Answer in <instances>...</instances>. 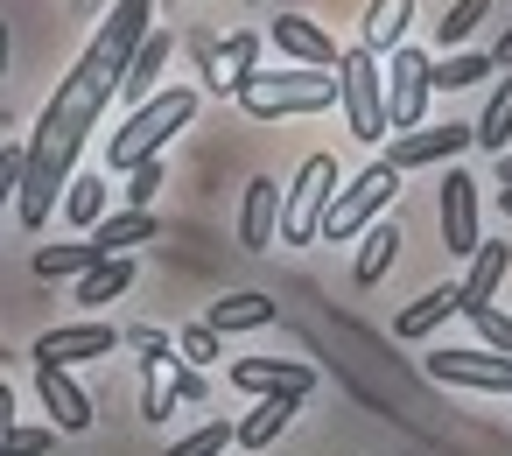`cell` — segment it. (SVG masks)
<instances>
[{"mask_svg":"<svg viewBox=\"0 0 512 456\" xmlns=\"http://www.w3.org/2000/svg\"><path fill=\"white\" fill-rule=\"evenodd\" d=\"M113 92H120V78H113V71H99L92 57H78V64H71V78L57 85V99L43 106L36 134L22 141V148H29V169H22V197H15V211H22V225H29V232H43V225H50L57 190H71L78 148H85V134L99 127V113L113 106Z\"/></svg>","mask_w":512,"mask_h":456,"instance_id":"obj_1","label":"cell"},{"mask_svg":"<svg viewBox=\"0 0 512 456\" xmlns=\"http://www.w3.org/2000/svg\"><path fill=\"white\" fill-rule=\"evenodd\" d=\"M197 120V92H183V85H169V92H155L148 106H134L127 113V127L106 141V155H113V169L120 176H134V169H148V162H162V148H169V134H183Z\"/></svg>","mask_w":512,"mask_h":456,"instance_id":"obj_2","label":"cell"},{"mask_svg":"<svg viewBox=\"0 0 512 456\" xmlns=\"http://www.w3.org/2000/svg\"><path fill=\"white\" fill-rule=\"evenodd\" d=\"M337 106V71H253L239 92L246 120H302Z\"/></svg>","mask_w":512,"mask_h":456,"instance_id":"obj_3","label":"cell"},{"mask_svg":"<svg viewBox=\"0 0 512 456\" xmlns=\"http://www.w3.org/2000/svg\"><path fill=\"white\" fill-rule=\"evenodd\" d=\"M400 197V176L386 169V162H372V169H358L337 197H330V211H323V225H316V239H330V246H351V239H365L379 218H386V204Z\"/></svg>","mask_w":512,"mask_h":456,"instance_id":"obj_4","label":"cell"},{"mask_svg":"<svg viewBox=\"0 0 512 456\" xmlns=\"http://www.w3.org/2000/svg\"><path fill=\"white\" fill-rule=\"evenodd\" d=\"M337 106H344V127L358 141H386V78H379V57L337 50Z\"/></svg>","mask_w":512,"mask_h":456,"instance_id":"obj_5","label":"cell"},{"mask_svg":"<svg viewBox=\"0 0 512 456\" xmlns=\"http://www.w3.org/2000/svg\"><path fill=\"white\" fill-rule=\"evenodd\" d=\"M330 197H337V162L330 155H302V169H295V183L281 197V246H309L323 211H330Z\"/></svg>","mask_w":512,"mask_h":456,"instance_id":"obj_6","label":"cell"},{"mask_svg":"<svg viewBox=\"0 0 512 456\" xmlns=\"http://www.w3.org/2000/svg\"><path fill=\"white\" fill-rule=\"evenodd\" d=\"M428 379L435 386H470V393H512V358L442 344V351H428Z\"/></svg>","mask_w":512,"mask_h":456,"instance_id":"obj_7","label":"cell"},{"mask_svg":"<svg viewBox=\"0 0 512 456\" xmlns=\"http://www.w3.org/2000/svg\"><path fill=\"white\" fill-rule=\"evenodd\" d=\"M470 148V127L463 120H442V127H414V134H393V148L379 155L393 176H407V169H428V162H456Z\"/></svg>","mask_w":512,"mask_h":456,"instance_id":"obj_8","label":"cell"},{"mask_svg":"<svg viewBox=\"0 0 512 456\" xmlns=\"http://www.w3.org/2000/svg\"><path fill=\"white\" fill-rule=\"evenodd\" d=\"M428 106V57L421 50H393V78H386V134H414Z\"/></svg>","mask_w":512,"mask_h":456,"instance_id":"obj_9","label":"cell"},{"mask_svg":"<svg viewBox=\"0 0 512 456\" xmlns=\"http://www.w3.org/2000/svg\"><path fill=\"white\" fill-rule=\"evenodd\" d=\"M113 351H120L113 323H57L36 337V365H57V372H71L78 358H113Z\"/></svg>","mask_w":512,"mask_h":456,"instance_id":"obj_10","label":"cell"},{"mask_svg":"<svg viewBox=\"0 0 512 456\" xmlns=\"http://www.w3.org/2000/svg\"><path fill=\"white\" fill-rule=\"evenodd\" d=\"M232 386H246V393H260V400H309L316 393V365H302V358H239L232 365Z\"/></svg>","mask_w":512,"mask_h":456,"instance_id":"obj_11","label":"cell"},{"mask_svg":"<svg viewBox=\"0 0 512 456\" xmlns=\"http://www.w3.org/2000/svg\"><path fill=\"white\" fill-rule=\"evenodd\" d=\"M442 246H449V260H470L484 246L477 239V176H463V169L442 176Z\"/></svg>","mask_w":512,"mask_h":456,"instance_id":"obj_12","label":"cell"},{"mask_svg":"<svg viewBox=\"0 0 512 456\" xmlns=\"http://www.w3.org/2000/svg\"><path fill=\"white\" fill-rule=\"evenodd\" d=\"M281 239V183L274 176H253L246 197H239V246L246 253H267Z\"/></svg>","mask_w":512,"mask_h":456,"instance_id":"obj_13","label":"cell"},{"mask_svg":"<svg viewBox=\"0 0 512 456\" xmlns=\"http://www.w3.org/2000/svg\"><path fill=\"white\" fill-rule=\"evenodd\" d=\"M505 267H512V246H505V239H484V246L470 253V274L456 281V316L491 309V295L505 288Z\"/></svg>","mask_w":512,"mask_h":456,"instance_id":"obj_14","label":"cell"},{"mask_svg":"<svg viewBox=\"0 0 512 456\" xmlns=\"http://www.w3.org/2000/svg\"><path fill=\"white\" fill-rule=\"evenodd\" d=\"M36 393H43V407H50V421H57L64 435H85V428H92V393H85L71 372L36 365Z\"/></svg>","mask_w":512,"mask_h":456,"instance_id":"obj_15","label":"cell"},{"mask_svg":"<svg viewBox=\"0 0 512 456\" xmlns=\"http://www.w3.org/2000/svg\"><path fill=\"white\" fill-rule=\"evenodd\" d=\"M274 43H281V57H295V71H337V43L309 15H281L274 22Z\"/></svg>","mask_w":512,"mask_h":456,"instance_id":"obj_16","label":"cell"},{"mask_svg":"<svg viewBox=\"0 0 512 456\" xmlns=\"http://www.w3.org/2000/svg\"><path fill=\"white\" fill-rule=\"evenodd\" d=\"M169 57H176V36H169V29H148V43L134 50V64H127V78H120V99L148 106V99L162 92V71H169Z\"/></svg>","mask_w":512,"mask_h":456,"instance_id":"obj_17","label":"cell"},{"mask_svg":"<svg viewBox=\"0 0 512 456\" xmlns=\"http://www.w3.org/2000/svg\"><path fill=\"white\" fill-rule=\"evenodd\" d=\"M260 71V29H232L225 50H218V71H211V92H246V78Z\"/></svg>","mask_w":512,"mask_h":456,"instance_id":"obj_18","label":"cell"},{"mask_svg":"<svg viewBox=\"0 0 512 456\" xmlns=\"http://www.w3.org/2000/svg\"><path fill=\"white\" fill-rule=\"evenodd\" d=\"M162 225H155V211H106L99 225H92V246L106 253V260H127V246H148Z\"/></svg>","mask_w":512,"mask_h":456,"instance_id":"obj_19","label":"cell"},{"mask_svg":"<svg viewBox=\"0 0 512 456\" xmlns=\"http://www.w3.org/2000/svg\"><path fill=\"white\" fill-rule=\"evenodd\" d=\"M400 246H407L400 218H379V225L358 239V267H351V274H358V288H379V281H386V267L400 260Z\"/></svg>","mask_w":512,"mask_h":456,"instance_id":"obj_20","label":"cell"},{"mask_svg":"<svg viewBox=\"0 0 512 456\" xmlns=\"http://www.w3.org/2000/svg\"><path fill=\"white\" fill-rule=\"evenodd\" d=\"M407 22H414V0H372L365 8V57H386V50H407Z\"/></svg>","mask_w":512,"mask_h":456,"instance_id":"obj_21","label":"cell"},{"mask_svg":"<svg viewBox=\"0 0 512 456\" xmlns=\"http://www.w3.org/2000/svg\"><path fill=\"white\" fill-rule=\"evenodd\" d=\"M204 323H211L218 337H232V330H267V323H274V302L246 288V295H225V302H211V316H204Z\"/></svg>","mask_w":512,"mask_h":456,"instance_id":"obj_22","label":"cell"},{"mask_svg":"<svg viewBox=\"0 0 512 456\" xmlns=\"http://www.w3.org/2000/svg\"><path fill=\"white\" fill-rule=\"evenodd\" d=\"M442 316H456V281H449V288H428L421 302H407V309L393 316V337H428Z\"/></svg>","mask_w":512,"mask_h":456,"instance_id":"obj_23","label":"cell"},{"mask_svg":"<svg viewBox=\"0 0 512 456\" xmlns=\"http://www.w3.org/2000/svg\"><path fill=\"white\" fill-rule=\"evenodd\" d=\"M295 414H302V400H288V393H281V400H260V407H253V414H246L232 435H239L246 449H267V442H274V435H281Z\"/></svg>","mask_w":512,"mask_h":456,"instance_id":"obj_24","label":"cell"},{"mask_svg":"<svg viewBox=\"0 0 512 456\" xmlns=\"http://www.w3.org/2000/svg\"><path fill=\"white\" fill-rule=\"evenodd\" d=\"M484 78H491V57H477V50H456V57L428 64V92H463V85H484Z\"/></svg>","mask_w":512,"mask_h":456,"instance_id":"obj_25","label":"cell"},{"mask_svg":"<svg viewBox=\"0 0 512 456\" xmlns=\"http://www.w3.org/2000/svg\"><path fill=\"white\" fill-rule=\"evenodd\" d=\"M92 267H106V253H99L92 239H85V246H43V253H36V274H43V281H64V274L85 281Z\"/></svg>","mask_w":512,"mask_h":456,"instance_id":"obj_26","label":"cell"},{"mask_svg":"<svg viewBox=\"0 0 512 456\" xmlns=\"http://www.w3.org/2000/svg\"><path fill=\"white\" fill-rule=\"evenodd\" d=\"M470 141H477V148H491V155H505V141H512V78L484 99V120L470 127Z\"/></svg>","mask_w":512,"mask_h":456,"instance_id":"obj_27","label":"cell"},{"mask_svg":"<svg viewBox=\"0 0 512 456\" xmlns=\"http://www.w3.org/2000/svg\"><path fill=\"white\" fill-rule=\"evenodd\" d=\"M127 288H134V260H106V267H92V274L78 281V302L99 309V302H113V295H127Z\"/></svg>","mask_w":512,"mask_h":456,"instance_id":"obj_28","label":"cell"},{"mask_svg":"<svg viewBox=\"0 0 512 456\" xmlns=\"http://www.w3.org/2000/svg\"><path fill=\"white\" fill-rule=\"evenodd\" d=\"M64 218L92 232V225L106 218V183H99V176H71V190H64Z\"/></svg>","mask_w":512,"mask_h":456,"instance_id":"obj_29","label":"cell"},{"mask_svg":"<svg viewBox=\"0 0 512 456\" xmlns=\"http://www.w3.org/2000/svg\"><path fill=\"white\" fill-rule=\"evenodd\" d=\"M484 15H491V0H456V8H449V15H442V22H435V43H442V57H449V50H456V43H470V36H477V22H484Z\"/></svg>","mask_w":512,"mask_h":456,"instance_id":"obj_30","label":"cell"},{"mask_svg":"<svg viewBox=\"0 0 512 456\" xmlns=\"http://www.w3.org/2000/svg\"><path fill=\"white\" fill-rule=\"evenodd\" d=\"M169 372H176V365H141V379H148V386H141V414H148V421H169V407H176Z\"/></svg>","mask_w":512,"mask_h":456,"instance_id":"obj_31","label":"cell"},{"mask_svg":"<svg viewBox=\"0 0 512 456\" xmlns=\"http://www.w3.org/2000/svg\"><path fill=\"white\" fill-rule=\"evenodd\" d=\"M120 344H127V351H141V365H176V344H169L162 330H148V323L120 330Z\"/></svg>","mask_w":512,"mask_h":456,"instance_id":"obj_32","label":"cell"},{"mask_svg":"<svg viewBox=\"0 0 512 456\" xmlns=\"http://www.w3.org/2000/svg\"><path fill=\"white\" fill-rule=\"evenodd\" d=\"M225 442H232V428H225V421H204V428H190L183 442H169V456H225Z\"/></svg>","mask_w":512,"mask_h":456,"instance_id":"obj_33","label":"cell"},{"mask_svg":"<svg viewBox=\"0 0 512 456\" xmlns=\"http://www.w3.org/2000/svg\"><path fill=\"white\" fill-rule=\"evenodd\" d=\"M218 344H225V337H218L211 323H190V330L176 337V358H183V365H211V358H218Z\"/></svg>","mask_w":512,"mask_h":456,"instance_id":"obj_34","label":"cell"},{"mask_svg":"<svg viewBox=\"0 0 512 456\" xmlns=\"http://www.w3.org/2000/svg\"><path fill=\"white\" fill-rule=\"evenodd\" d=\"M470 323H477V337H484V344H491L498 358H512V316H505L498 302H491V309H477Z\"/></svg>","mask_w":512,"mask_h":456,"instance_id":"obj_35","label":"cell"},{"mask_svg":"<svg viewBox=\"0 0 512 456\" xmlns=\"http://www.w3.org/2000/svg\"><path fill=\"white\" fill-rule=\"evenodd\" d=\"M162 176H169L162 162L134 169V176H127V211H155V190H162Z\"/></svg>","mask_w":512,"mask_h":456,"instance_id":"obj_36","label":"cell"},{"mask_svg":"<svg viewBox=\"0 0 512 456\" xmlns=\"http://www.w3.org/2000/svg\"><path fill=\"white\" fill-rule=\"evenodd\" d=\"M57 442V428H8L0 435V456H43Z\"/></svg>","mask_w":512,"mask_h":456,"instance_id":"obj_37","label":"cell"},{"mask_svg":"<svg viewBox=\"0 0 512 456\" xmlns=\"http://www.w3.org/2000/svg\"><path fill=\"white\" fill-rule=\"evenodd\" d=\"M22 169H29V148H0V204L22 197Z\"/></svg>","mask_w":512,"mask_h":456,"instance_id":"obj_38","label":"cell"},{"mask_svg":"<svg viewBox=\"0 0 512 456\" xmlns=\"http://www.w3.org/2000/svg\"><path fill=\"white\" fill-rule=\"evenodd\" d=\"M169 393H176V407H197V400H204V372H190V365L176 358V372H169Z\"/></svg>","mask_w":512,"mask_h":456,"instance_id":"obj_39","label":"cell"},{"mask_svg":"<svg viewBox=\"0 0 512 456\" xmlns=\"http://www.w3.org/2000/svg\"><path fill=\"white\" fill-rule=\"evenodd\" d=\"M15 428V393H8V379H0V435Z\"/></svg>","mask_w":512,"mask_h":456,"instance_id":"obj_40","label":"cell"},{"mask_svg":"<svg viewBox=\"0 0 512 456\" xmlns=\"http://www.w3.org/2000/svg\"><path fill=\"white\" fill-rule=\"evenodd\" d=\"M491 71H512V29L498 36V50H491Z\"/></svg>","mask_w":512,"mask_h":456,"instance_id":"obj_41","label":"cell"},{"mask_svg":"<svg viewBox=\"0 0 512 456\" xmlns=\"http://www.w3.org/2000/svg\"><path fill=\"white\" fill-rule=\"evenodd\" d=\"M498 190H512V155H498Z\"/></svg>","mask_w":512,"mask_h":456,"instance_id":"obj_42","label":"cell"},{"mask_svg":"<svg viewBox=\"0 0 512 456\" xmlns=\"http://www.w3.org/2000/svg\"><path fill=\"white\" fill-rule=\"evenodd\" d=\"M0 71H8V22H0Z\"/></svg>","mask_w":512,"mask_h":456,"instance_id":"obj_43","label":"cell"},{"mask_svg":"<svg viewBox=\"0 0 512 456\" xmlns=\"http://www.w3.org/2000/svg\"><path fill=\"white\" fill-rule=\"evenodd\" d=\"M99 8H106V0H78V15H99Z\"/></svg>","mask_w":512,"mask_h":456,"instance_id":"obj_44","label":"cell"},{"mask_svg":"<svg viewBox=\"0 0 512 456\" xmlns=\"http://www.w3.org/2000/svg\"><path fill=\"white\" fill-rule=\"evenodd\" d=\"M498 204H505V218H512V190H498Z\"/></svg>","mask_w":512,"mask_h":456,"instance_id":"obj_45","label":"cell"}]
</instances>
